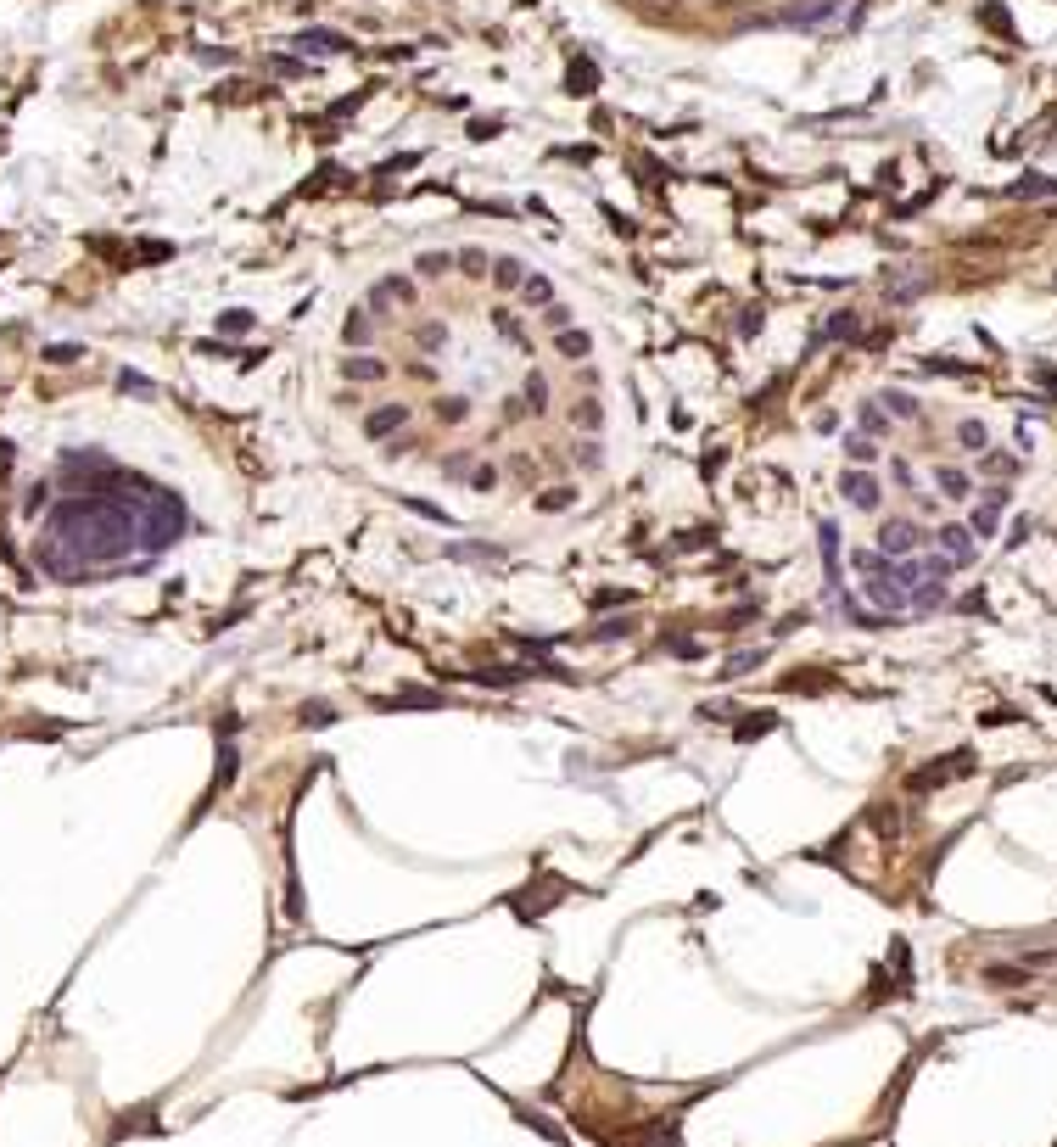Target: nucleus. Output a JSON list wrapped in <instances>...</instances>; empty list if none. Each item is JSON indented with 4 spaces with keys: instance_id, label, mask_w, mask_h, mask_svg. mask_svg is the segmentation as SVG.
Instances as JSON below:
<instances>
[{
    "instance_id": "nucleus-1",
    "label": "nucleus",
    "mask_w": 1057,
    "mask_h": 1147,
    "mask_svg": "<svg viewBox=\"0 0 1057 1147\" xmlns=\"http://www.w3.org/2000/svg\"><path fill=\"white\" fill-rule=\"evenodd\" d=\"M185 527V510L169 487H151L146 476L102 471V481L84 487L79 499L51 510V532L40 560L79 582L95 566H118L129 554H162Z\"/></svg>"
},
{
    "instance_id": "nucleus-2",
    "label": "nucleus",
    "mask_w": 1057,
    "mask_h": 1147,
    "mask_svg": "<svg viewBox=\"0 0 1057 1147\" xmlns=\"http://www.w3.org/2000/svg\"><path fill=\"white\" fill-rule=\"evenodd\" d=\"M856 571L868 577V599L878 616H901L912 610V594L896 582V560H884V554H856Z\"/></svg>"
},
{
    "instance_id": "nucleus-3",
    "label": "nucleus",
    "mask_w": 1057,
    "mask_h": 1147,
    "mask_svg": "<svg viewBox=\"0 0 1057 1147\" xmlns=\"http://www.w3.org/2000/svg\"><path fill=\"white\" fill-rule=\"evenodd\" d=\"M923 538H929V532H917L912 520H884V527H878V554H884V560H912V554L923 549Z\"/></svg>"
},
{
    "instance_id": "nucleus-4",
    "label": "nucleus",
    "mask_w": 1057,
    "mask_h": 1147,
    "mask_svg": "<svg viewBox=\"0 0 1057 1147\" xmlns=\"http://www.w3.org/2000/svg\"><path fill=\"white\" fill-rule=\"evenodd\" d=\"M1007 510V487H984V499H979V510H974V520H968V532H974V543H984L990 532H996V515Z\"/></svg>"
},
{
    "instance_id": "nucleus-5",
    "label": "nucleus",
    "mask_w": 1057,
    "mask_h": 1147,
    "mask_svg": "<svg viewBox=\"0 0 1057 1147\" xmlns=\"http://www.w3.org/2000/svg\"><path fill=\"white\" fill-rule=\"evenodd\" d=\"M935 549L945 554L951 566H968L979 543H974V532H968V527H935Z\"/></svg>"
},
{
    "instance_id": "nucleus-6",
    "label": "nucleus",
    "mask_w": 1057,
    "mask_h": 1147,
    "mask_svg": "<svg viewBox=\"0 0 1057 1147\" xmlns=\"http://www.w3.org/2000/svg\"><path fill=\"white\" fill-rule=\"evenodd\" d=\"M839 493L856 504V510H878V481L868 476V471H845V481H839Z\"/></svg>"
},
{
    "instance_id": "nucleus-7",
    "label": "nucleus",
    "mask_w": 1057,
    "mask_h": 1147,
    "mask_svg": "<svg viewBox=\"0 0 1057 1147\" xmlns=\"http://www.w3.org/2000/svg\"><path fill=\"white\" fill-rule=\"evenodd\" d=\"M923 286H929V275H923V269H907V275H884V291H889V303H912Z\"/></svg>"
},
{
    "instance_id": "nucleus-8",
    "label": "nucleus",
    "mask_w": 1057,
    "mask_h": 1147,
    "mask_svg": "<svg viewBox=\"0 0 1057 1147\" xmlns=\"http://www.w3.org/2000/svg\"><path fill=\"white\" fill-rule=\"evenodd\" d=\"M370 303H375V308H392V303H414V286H409V280H398V275H386V280H375Z\"/></svg>"
},
{
    "instance_id": "nucleus-9",
    "label": "nucleus",
    "mask_w": 1057,
    "mask_h": 1147,
    "mask_svg": "<svg viewBox=\"0 0 1057 1147\" xmlns=\"http://www.w3.org/2000/svg\"><path fill=\"white\" fill-rule=\"evenodd\" d=\"M403 420H409V409H403V403H386V409H375V414L364 420V432H370V437H392Z\"/></svg>"
},
{
    "instance_id": "nucleus-10",
    "label": "nucleus",
    "mask_w": 1057,
    "mask_h": 1147,
    "mask_svg": "<svg viewBox=\"0 0 1057 1147\" xmlns=\"http://www.w3.org/2000/svg\"><path fill=\"white\" fill-rule=\"evenodd\" d=\"M974 762L963 756V762H945V767H923V773H912V790H929V783H951V778H963Z\"/></svg>"
},
{
    "instance_id": "nucleus-11",
    "label": "nucleus",
    "mask_w": 1057,
    "mask_h": 1147,
    "mask_svg": "<svg viewBox=\"0 0 1057 1147\" xmlns=\"http://www.w3.org/2000/svg\"><path fill=\"white\" fill-rule=\"evenodd\" d=\"M342 45H347V40H342V34H330V28H308V34L296 40V51H303V56H308V51H314V56H336Z\"/></svg>"
},
{
    "instance_id": "nucleus-12",
    "label": "nucleus",
    "mask_w": 1057,
    "mask_h": 1147,
    "mask_svg": "<svg viewBox=\"0 0 1057 1147\" xmlns=\"http://www.w3.org/2000/svg\"><path fill=\"white\" fill-rule=\"evenodd\" d=\"M940 605H945V582L940 577H929V582L912 588V610H940Z\"/></svg>"
},
{
    "instance_id": "nucleus-13",
    "label": "nucleus",
    "mask_w": 1057,
    "mask_h": 1147,
    "mask_svg": "<svg viewBox=\"0 0 1057 1147\" xmlns=\"http://www.w3.org/2000/svg\"><path fill=\"white\" fill-rule=\"evenodd\" d=\"M520 297L532 303V308H548V303H554V286H548L543 275H526V280H520Z\"/></svg>"
},
{
    "instance_id": "nucleus-14",
    "label": "nucleus",
    "mask_w": 1057,
    "mask_h": 1147,
    "mask_svg": "<svg viewBox=\"0 0 1057 1147\" xmlns=\"http://www.w3.org/2000/svg\"><path fill=\"white\" fill-rule=\"evenodd\" d=\"M935 481H940V493H945V499H968V493H974V481H968L963 471H956V465H945Z\"/></svg>"
},
{
    "instance_id": "nucleus-15",
    "label": "nucleus",
    "mask_w": 1057,
    "mask_h": 1147,
    "mask_svg": "<svg viewBox=\"0 0 1057 1147\" xmlns=\"http://www.w3.org/2000/svg\"><path fill=\"white\" fill-rule=\"evenodd\" d=\"M856 420H862V432H868V437H884V432H889L884 403H862V409H856Z\"/></svg>"
},
{
    "instance_id": "nucleus-16",
    "label": "nucleus",
    "mask_w": 1057,
    "mask_h": 1147,
    "mask_svg": "<svg viewBox=\"0 0 1057 1147\" xmlns=\"http://www.w3.org/2000/svg\"><path fill=\"white\" fill-rule=\"evenodd\" d=\"M884 414H896V420H917V398H912V392H884Z\"/></svg>"
},
{
    "instance_id": "nucleus-17",
    "label": "nucleus",
    "mask_w": 1057,
    "mask_h": 1147,
    "mask_svg": "<svg viewBox=\"0 0 1057 1147\" xmlns=\"http://www.w3.org/2000/svg\"><path fill=\"white\" fill-rule=\"evenodd\" d=\"M845 453L856 459V465H873V459H878V437H868V432L862 437H845Z\"/></svg>"
},
{
    "instance_id": "nucleus-18",
    "label": "nucleus",
    "mask_w": 1057,
    "mask_h": 1147,
    "mask_svg": "<svg viewBox=\"0 0 1057 1147\" xmlns=\"http://www.w3.org/2000/svg\"><path fill=\"white\" fill-rule=\"evenodd\" d=\"M834 6L839 0H806V6L795 12V23H822V17H834Z\"/></svg>"
},
{
    "instance_id": "nucleus-19",
    "label": "nucleus",
    "mask_w": 1057,
    "mask_h": 1147,
    "mask_svg": "<svg viewBox=\"0 0 1057 1147\" xmlns=\"http://www.w3.org/2000/svg\"><path fill=\"white\" fill-rule=\"evenodd\" d=\"M1013 196H1057V185H1052V180H1041V174H1030V180H1018V185H1013Z\"/></svg>"
},
{
    "instance_id": "nucleus-20",
    "label": "nucleus",
    "mask_w": 1057,
    "mask_h": 1147,
    "mask_svg": "<svg viewBox=\"0 0 1057 1147\" xmlns=\"http://www.w3.org/2000/svg\"><path fill=\"white\" fill-rule=\"evenodd\" d=\"M587 347H593L587 331H566V336H559V353H566V358H587Z\"/></svg>"
},
{
    "instance_id": "nucleus-21",
    "label": "nucleus",
    "mask_w": 1057,
    "mask_h": 1147,
    "mask_svg": "<svg viewBox=\"0 0 1057 1147\" xmlns=\"http://www.w3.org/2000/svg\"><path fill=\"white\" fill-rule=\"evenodd\" d=\"M342 331H347V342H358V347H364V342H370V314H347V325H342Z\"/></svg>"
},
{
    "instance_id": "nucleus-22",
    "label": "nucleus",
    "mask_w": 1057,
    "mask_h": 1147,
    "mask_svg": "<svg viewBox=\"0 0 1057 1147\" xmlns=\"http://www.w3.org/2000/svg\"><path fill=\"white\" fill-rule=\"evenodd\" d=\"M956 437H963V448H968V453H984V442H990V432H984V425H974V420H968Z\"/></svg>"
},
{
    "instance_id": "nucleus-23",
    "label": "nucleus",
    "mask_w": 1057,
    "mask_h": 1147,
    "mask_svg": "<svg viewBox=\"0 0 1057 1147\" xmlns=\"http://www.w3.org/2000/svg\"><path fill=\"white\" fill-rule=\"evenodd\" d=\"M347 375H353V381H375V375H386V370L375 365V358H347Z\"/></svg>"
},
{
    "instance_id": "nucleus-24",
    "label": "nucleus",
    "mask_w": 1057,
    "mask_h": 1147,
    "mask_svg": "<svg viewBox=\"0 0 1057 1147\" xmlns=\"http://www.w3.org/2000/svg\"><path fill=\"white\" fill-rule=\"evenodd\" d=\"M829 336H856V314H834L829 319Z\"/></svg>"
},
{
    "instance_id": "nucleus-25",
    "label": "nucleus",
    "mask_w": 1057,
    "mask_h": 1147,
    "mask_svg": "<svg viewBox=\"0 0 1057 1147\" xmlns=\"http://www.w3.org/2000/svg\"><path fill=\"white\" fill-rule=\"evenodd\" d=\"M448 269V252H425L420 258V275H442Z\"/></svg>"
},
{
    "instance_id": "nucleus-26",
    "label": "nucleus",
    "mask_w": 1057,
    "mask_h": 1147,
    "mask_svg": "<svg viewBox=\"0 0 1057 1147\" xmlns=\"http://www.w3.org/2000/svg\"><path fill=\"white\" fill-rule=\"evenodd\" d=\"M492 280H499V286H520L526 275H520V269L509 264V258H504V264H499V269H492Z\"/></svg>"
},
{
    "instance_id": "nucleus-27",
    "label": "nucleus",
    "mask_w": 1057,
    "mask_h": 1147,
    "mask_svg": "<svg viewBox=\"0 0 1057 1147\" xmlns=\"http://www.w3.org/2000/svg\"><path fill=\"white\" fill-rule=\"evenodd\" d=\"M577 499V487H559V493H543V510H566Z\"/></svg>"
},
{
    "instance_id": "nucleus-28",
    "label": "nucleus",
    "mask_w": 1057,
    "mask_h": 1147,
    "mask_svg": "<svg viewBox=\"0 0 1057 1147\" xmlns=\"http://www.w3.org/2000/svg\"><path fill=\"white\" fill-rule=\"evenodd\" d=\"M772 728V716H755V723H739V739H755V734H767Z\"/></svg>"
},
{
    "instance_id": "nucleus-29",
    "label": "nucleus",
    "mask_w": 1057,
    "mask_h": 1147,
    "mask_svg": "<svg viewBox=\"0 0 1057 1147\" xmlns=\"http://www.w3.org/2000/svg\"><path fill=\"white\" fill-rule=\"evenodd\" d=\"M543 392H548V386H543V375L526 381V398H532V409H543Z\"/></svg>"
},
{
    "instance_id": "nucleus-30",
    "label": "nucleus",
    "mask_w": 1057,
    "mask_h": 1147,
    "mask_svg": "<svg viewBox=\"0 0 1057 1147\" xmlns=\"http://www.w3.org/2000/svg\"><path fill=\"white\" fill-rule=\"evenodd\" d=\"M492 481H499V476H492V465H481V471H470V487H481V493H487V487H492Z\"/></svg>"
}]
</instances>
